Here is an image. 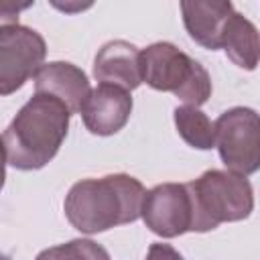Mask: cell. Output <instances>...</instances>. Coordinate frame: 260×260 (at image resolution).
I'll return each instance as SVG.
<instances>
[{
    "instance_id": "6da1fadb",
    "label": "cell",
    "mask_w": 260,
    "mask_h": 260,
    "mask_svg": "<svg viewBox=\"0 0 260 260\" xmlns=\"http://www.w3.org/2000/svg\"><path fill=\"white\" fill-rule=\"evenodd\" d=\"M144 185L124 173L77 181L63 201L67 221L81 234H100L142 217Z\"/></svg>"
},
{
    "instance_id": "7a4b0ae2",
    "label": "cell",
    "mask_w": 260,
    "mask_h": 260,
    "mask_svg": "<svg viewBox=\"0 0 260 260\" xmlns=\"http://www.w3.org/2000/svg\"><path fill=\"white\" fill-rule=\"evenodd\" d=\"M69 108L53 95L35 93L2 134L4 160L18 171L43 169L61 148L69 130Z\"/></svg>"
},
{
    "instance_id": "3957f363",
    "label": "cell",
    "mask_w": 260,
    "mask_h": 260,
    "mask_svg": "<svg viewBox=\"0 0 260 260\" xmlns=\"http://www.w3.org/2000/svg\"><path fill=\"white\" fill-rule=\"evenodd\" d=\"M187 189L193 201L191 232H209L219 223L242 221L254 209V191L246 177L232 171H205L189 181Z\"/></svg>"
},
{
    "instance_id": "277c9868",
    "label": "cell",
    "mask_w": 260,
    "mask_h": 260,
    "mask_svg": "<svg viewBox=\"0 0 260 260\" xmlns=\"http://www.w3.org/2000/svg\"><path fill=\"white\" fill-rule=\"evenodd\" d=\"M142 77L156 91H171L185 106L199 108L211 98L207 69L173 43L160 41L142 49Z\"/></svg>"
},
{
    "instance_id": "5b68a950",
    "label": "cell",
    "mask_w": 260,
    "mask_h": 260,
    "mask_svg": "<svg viewBox=\"0 0 260 260\" xmlns=\"http://www.w3.org/2000/svg\"><path fill=\"white\" fill-rule=\"evenodd\" d=\"M215 146L228 171L248 177L260 169V114L236 106L215 122Z\"/></svg>"
},
{
    "instance_id": "8992f818",
    "label": "cell",
    "mask_w": 260,
    "mask_h": 260,
    "mask_svg": "<svg viewBox=\"0 0 260 260\" xmlns=\"http://www.w3.org/2000/svg\"><path fill=\"white\" fill-rule=\"evenodd\" d=\"M47 57V43L30 26H0V93L10 95L35 77Z\"/></svg>"
},
{
    "instance_id": "52a82bcc",
    "label": "cell",
    "mask_w": 260,
    "mask_h": 260,
    "mask_svg": "<svg viewBox=\"0 0 260 260\" xmlns=\"http://www.w3.org/2000/svg\"><path fill=\"white\" fill-rule=\"evenodd\" d=\"M142 221L160 238H177L191 232L193 201L187 183H162L146 191Z\"/></svg>"
},
{
    "instance_id": "ba28073f",
    "label": "cell",
    "mask_w": 260,
    "mask_h": 260,
    "mask_svg": "<svg viewBox=\"0 0 260 260\" xmlns=\"http://www.w3.org/2000/svg\"><path fill=\"white\" fill-rule=\"evenodd\" d=\"M132 114V95L124 87L100 83L91 89L81 118L85 128L95 136H112L120 132Z\"/></svg>"
},
{
    "instance_id": "9c48e42d",
    "label": "cell",
    "mask_w": 260,
    "mask_h": 260,
    "mask_svg": "<svg viewBox=\"0 0 260 260\" xmlns=\"http://www.w3.org/2000/svg\"><path fill=\"white\" fill-rule=\"evenodd\" d=\"M35 93L53 95L63 102L71 114H81L91 87L83 69L69 61L45 63L35 75Z\"/></svg>"
},
{
    "instance_id": "30bf717a",
    "label": "cell",
    "mask_w": 260,
    "mask_h": 260,
    "mask_svg": "<svg viewBox=\"0 0 260 260\" xmlns=\"http://www.w3.org/2000/svg\"><path fill=\"white\" fill-rule=\"evenodd\" d=\"M93 77L100 83L124 87L126 91L136 89L142 77V51L128 41L106 43L93 59Z\"/></svg>"
},
{
    "instance_id": "8fae6325",
    "label": "cell",
    "mask_w": 260,
    "mask_h": 260,
    "mask_svg": "<svg viewBox=\"0 0 260 260\" xmlns=\"http://www.w3.org/2000/svg\"><path fill=\"white\" fill-rule=\"evenodd\" d=\"M181 12L189 37L197 45L209 51H217L221 49L223 28L236 10L234 4L225 0H207V2L195 0V2H181Z\"/></svg>"
},
{
    "instance_id": "7c38bea8",
    "label": "cell",
    "mask_w": 260,
    "mask_h": 260,
    "mask_svg": "<svg viewBox=\"0 0 260 260\" xmlns=\"http://www.w3.org/2000/svg\"><path fill=\"white\" fill-rule=\"evenodd\" d=\"M221 49L234 65L252 71L260 63V32L244 14L234 12L223 28Z\"/></svg>"
},
{
    "instance_id": "4fadbf2b",
    "label": "cell",
    "mask_w": 260,
    "mask_h": 260,
    "mask_svg": "<svg viewBox=\"0 0 260 260\" xmlns=\"http://www.w3.org/2000/svg\"><path fill=\"white\" fill-rule=\"evenodd\" d=\"M179 136L193 148L209 150L215 146V124L193 106H179L173 112Z\"/></svg>"
},
{
    "instance_id": "5bb4252c",
    "label": "cell",
    "mask_w": 260,
    "mask_h": 260,
    "mask_svg": "<svg viewBox=\"0 0 260 260\" xmlns=\"http://www.w3.org/2000/svg\"><path fill=\"white\" fill-rule=\"evenodd\" d=\"M37 260H112L108 250L93 240L77 238L43 250Z\"/></svg>"
},
{
    "instance_id": "9a60e30c",
    "label": "cell",
    "mask_w": 260,
    "mask_h": 260,
    "mask_svg": "<svg viewBox=\"0 0 260 260\" xmlns=\"http://www.w3.org/2000/svg\"><path fill=\"white\" fill-rule=\"evenodd\" d=\"M146 260H185V258L169 244H150Z\"/></svg>"
}]
</instances>
